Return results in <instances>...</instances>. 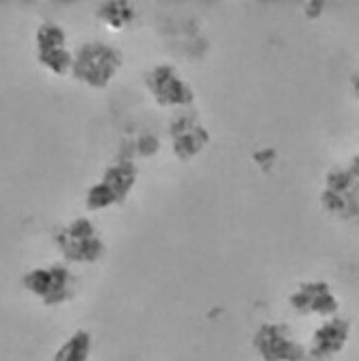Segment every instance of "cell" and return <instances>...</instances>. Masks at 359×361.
<instances>
[{
    "label": "cell",
    "mask_w": 359,
    "mask_h": 361,
    "mask_svg": "<svg viewBox=\"0 0 359 361\" xmlns=\"http://www.w3.org/2000/svg\"><path fill=\"white\" fill-rule=\"evenodd\" d=\"M123 68L121 50L104 39H85L74 48L72 78L91 91H104Z\"/></svg>",
    "instance_id": "cell-1"
},
{
    "label": "cell",
    "mask_w": 359,
    "mask_h": 361,
    "mask_svg": "<svg viewBox=\"0 0 359 361\" xmlns=\"http://www.w3.org/2000/svg\"><path fill=\"white\" fill-rule=\"evenodd\" d=\"M139 184V165L130 158H115L85 190V208L89 212H107L130 200Z\"/></svg>",
    "instance_id": "cell-2"
},
{
    "label": "cell",
    "mask_w": 359,
    "mask_h": 361,
    "mask_svg": "<svg viewBox=\"0 0 359 361\" xmlns=\"http://www.w3.org/2000/svg\"><path fill=\"white\" fill-rule=\"evenodd\" d=\"M54 247L61 253L65 264H97L104 259L109 247L100 227L89 216H76L54 229Z\"/></svg>",
    "instance_id": "cell-3"
},
{
    "label": "cell",
    "mask_w": 359,
    "mask_h": 361,
    "mask_svg": "<svg viewBox=\"0 0 359 361\" xmlns=\"http://www.w3.org/2000/svg\"><path fill=\"white\" fill-rule=\"evenodd\" d=\"M20 286L32 299H37L44 307H61L74 301L78 290V277L65 262H48L28 269Z\"/></svg>",
    "instance_id": "cell-4"
},
{
    "label": "cell",
    "mask_w": 359,
    "mask_h": 361,
    "mask_svg": "<svg viewBox=\"0 0 359 361\" xmlns=\"http://www.w3.org/2000/svg\"><path fill=\"white\" fill-rule=\"evenodd\" d=\"M143 85L156 106L169 111H186L197 102V93L184 74L171 63H156L143 74Z\"/></svg>",
    "instance_id": "cell-5"
},
{
    "label": "cell",
    "mask_w": 359,
    "mask_h": 361,
    "mask_svg": "<svg viewBox=\"0 0 359 361\" xmlns=\"http://www.w3.org/2000/svg\"><path fill=\"white\" fill-rule=\"evenodd\" d=\"M35 61L42 70H46L54 78H65L72 74L74 48L70 46L68 30L54 20H44L35 28Z\"/></svg>",
    "instance_id": "cell-6"
},
{
    "label": "cell",
    "mask_w": 359,
    "mask_h": 361,
    "mask_svg": "<svg viewBox=\"0 0 359 361\" xmlns=\"http://www.w3.org/2000/svg\"><path fill=\"white\" fill-rule=\"evenodd\" d=\"M251 348L260 361H310L308 346L286 322H262L253 331Z\"/></svg>",
    "instance_id": "cell-7"
},
{
    "label": "cell",
    "mask_w": 359,
    "mask_h": 361,
    "mask_svg": "<svg viewBox=\"0 0 359 361\" xmlns=\"http://www.w3.org/2000/svg\"><path fill=\"white\" fill-rule=\"evenodd\" d=\"M318 202L334 219L348 221L359 216V180L348 167H331L322 178Z\"/></svg>",
    "instance_id": "cell-8"
},
{
    "label": "cell",
    "mask_w": 359,
    "mask_h": 361,
    "mask_svg": "<svg viewBox=\"0 0 359 361\" xmlns=\"http://www.w3.org/2000/svg\"><path fill=\"white\" fill-rule=\"evenodd\" d=\"M167 137L174 156L182 162H190L197 156H202L212 141L208 126L204 123L200 113L195 111V106L186 111H178L169 119Z\"/></svg>",
    "instance_id": "cell-9"
},
{
    "label": "cell",
    "mask_w": 359,
    "mask_h": 361,
    "mask_svg": "<svg viewBox=\"0 0 359 361\" xmlns=\"http://www.w3.org/2000/svg\"><path fill=\"white\" fill-rule=\"evenodd\" d=\"M288 305L292 312H297L308 318H331L340 314V297L324 279H305L288 294Z\"/></svg>",
    "instance_id": "cell-10"
},
{
    "label": "cell",
    "mask_w": 359,
    "mask_h": 361,
    "mask_svg": "<svg viewBox=\"0 0 359 361\" xmlns=\"http://www.w3.org/2000/svg\"><path fill=\"white\" fill-rule=\"evenodd\" d=\"M353 338V322L340 314L324 318L318 322V326L312 331L308 346V359L310 361H331L344 353Z\"/></svg>",
    "instance_id": "cell-11"
},
{
    "label": "cell",
    "mask_w": 359,
    "mask_h": 361,
    "mask_svg": "<svg viewBox=\"0 0 359 361\" xmlns=\"http://www.w3.org/2000/svg\"><path fill=\"white\" fill-rule=\"evenodd\" d=\"M93 16L111 30H126L137 20V7L128 0H102L97 3Z\"/></svg>",
    "instance_id": "cell-12"
},
{
    "label": "cell",
    "mask_w": 359,
    "mask_h": 361,
    "mask_svg": "<svg viewBox=\"0 0 359 361\" xmlns=\"http://www.w3.org/2000/svg\"><path fill=\"white\" fill-rule=\"evenodd\" d=\"M93 346V334L89 329H76L56 346L50 361H91Z\"/></svg>",
    "instance_id": "cell-13"
},
{
    "label": "cell",
    "mask_w": 359,
    "mask_h": 361,
    "mask_svg": "<svg viewBox=\"0 0 359 361\" xmlns=\"http://www.w3.org/2000/svg\"><path fill=\"white\" fill-rule=\"evenodd\" d=\"M324 7H327V3H322V0H312V3H303V16L308 20H318L324 11Z\"/></svg>",
    "instance_id": "cell-14"
},
{
    "label": "cell",
    "mask_w": 359,
    "mask_h": 361,
    "mask_svg": "<svg viewBox=\"0 0 359 361\" xmlns=\"http://www.w3.org/2000/svg\"><path fill=\"white\" fill-rule=\"evenodd\" d=\"M348 171L359 180V152L353 154V158H351V162H348Z\"/></svg>",
    "instance_id": "cell-15"
},
{
    "label": "cell",
    "mask_w": 359,
    "mask_h": 361,
    "mask_svg": "<svg viewBox=\"0 0 359 361\" xmlns=\"http://www.w3.org/2000/svg\"><path fill=\"white\" fill-rule=\"evenodd\" d=\"M351 91H353V95H355V100L359 102V72H355V74L351 76Z\"/></svg>",
    "instance_id": "cell-16"
}]
</instances>
